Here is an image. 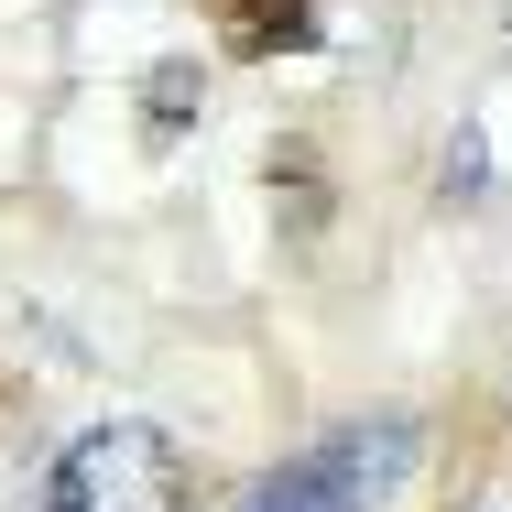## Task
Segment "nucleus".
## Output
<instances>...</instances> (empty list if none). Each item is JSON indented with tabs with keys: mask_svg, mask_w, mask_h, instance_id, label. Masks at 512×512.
Segmentation results:
<instances>
[{
	"mask_svg": "<svg viewBox=\"0 0 512 512\" xmlns=\"http://www.w3.org/2000/svg\"><path fill=\"white\" fill-rule=\"evenodd\" d=\"M197 502V469L164 425H88L55 469H44V512H186Z\"/></svg>",
	"mask_w": 512,
	"mask_h": 512,
	"instance_id": "obj_1",
	"label": "nucleus"
},
{
	"mask_svg": "<svg viewBox=\"0 0 512 512\" xmlns=\"http://www.w3.org/2000/svg\"><path fill=\"white\" fill-rule=\"evenodd\" d=\"M404 469H414V425L382 414V425H349V436H327L306 458H284L240 512H360V502H382Z\"/></svg>",
	"mask_w": 512,
	"mask_h": 512,
	"instance_id": "obj_2",
	"label": "nucleus"
},
{
	"mask_svg": "<svg viewBox=\"0 0 512 512\" xmlns=\"http://www.w3.org/2000/svg\"><path fill=\"white\" fill-rule=\"evenodd\" d=\"M316 33V0H218V44L229 55H295Z\"/></svg>",
	"mask_w": 512,
	"mask_h": 512,
	"instance_id": "obj_3",
	"label": "nucleus"
},
{
	"mask_svg": "<svg viewBox=\"0 0 512 512\" xmlns=\"http://www.w3.org/2000/svg\"><path fill=\"white\" fill-rule=\"evenodd\" d=\"M197 99H207V77L186 66V55H164V66H153V88H142V120H153V142H164V131H175Z\"/></svg>",
	"mask_w": 512,
	"mask_h": 512,
	"instance_id": "obj_4",
	"label": "nucleus"
},
{
	"mask_svg": "<svg viewBox=\"0 0 512 512\" xmlns=\"http://www.w3.org/2000/svg\"><path fill=\"white\" fill-rule=\"evenodd\" d=\"M502 512H512V502H502Z\"/></svg>",
	"mask_w": 512,
	"mask_h": 512,
	"instance_id": "obj_5",
	"label": "nucleus"
}]
</instances>
